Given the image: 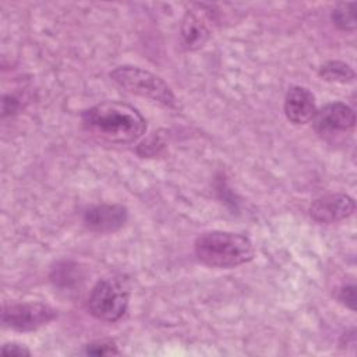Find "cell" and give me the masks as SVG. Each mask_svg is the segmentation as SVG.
<instances>
[{"instance_id":"6da1fadb","label":"cell","mask_w":357,"mask_h":357,"mask_svg":"<svg viewBox=\"0 0 357 357\" xmlns=\"http://www.w3.org/2000/svg\"><path fill=\"white\" fill-rule=\"evenodd\" d=\"M82 124L91 135L112 144L134 142L146 130L142 114L134 106L117 100H105L85 110Z\"/></svg>"},{"instance_id":"7a4b0ae2","label":"cell","mask_w":357,"mask_h":357,"mask_svg":"<svg viewBox=\"0 0 357 357\" xmlns=\"http://www.w3.org/2000/svg\"><path fill=\"white\" fill-rule=\"evenodd\" d=\"M197 258L208 266L234 268L252 259L254 245L240 233L208 231L201 234L194 245Z\"/></svg>"},{"instance_id":"3957f363","label":"cell","mask_w":357,"mask_h":357,"mask_svg":"<svg viewBox=\"0 0 357 357\" xmlns=\"http://www.w3.org/2000/svg\"><path fill=\"white\" fill-rule=\"evenodd\" d=\"M110 78L123 89L173 107L176 98L170 86L158 75L134 66H120L110 73Z\"/></svg>"},{"instance_id":"277c9868","label":"cell","mask_w":357,"mask_h":357,"mask_svg":"<svg viewBox=\"0 0 357 357\" xmlns=\"http://www.w3.org/2000/svg\"><path fill=\"white\" fill-rule=\"evenodd\" d=\"M130 290L121 278H107L99 280L88 298L89 312L105 322L119 321L128 307Z\"/></svg>"},{"instance_id":"5b68a950","label":"cell","mask_w":357,"mask_h":357,"mask_svg":"<svg viewBox=\"0 0 357 357\" xmlns=\"http://www.w3.org/2000/svg\"><path fill=\"white\" fill-rule=\"evenodd\" d=\"M56 311L43 303H21L7 305L3 310L4 326L20 332L35 331L56 318Z\"/></svg>"},{"instance_id":"8992f818","label":"cell","mask_w":357,"mask_h":357,"mask_svg":"<svg viewBox=\"0 0 357 357\" xmlns=\"http://www.w3.org/2000/svg\"><path fill=\"white\" fill-rule=\"evenodd\" d=\"M354 199L343 192L326 194L310 205V216L318 223H336L347 219L354 212Z\"/></svg>"},{"instance_id":"52a82bcc","label":"cell","mask_w":357,"mask_h":357,"mask_svg":"<svg viewBox=\"0 0 357 357\" xmlns=\"http://www.w3.org/2000/svg\"><path fill=\"white\" fill-rule=\"evenodd\" d=\"M354 123L353 109L343 102L328 103L314 116V127L319 134L347 131L353 128Z\"/></svg>"},{"instance_id":"ba28073f","label":"cell","mask_w":357,"mask_h":357,"mask_svg":"<svg viewBox=\"0 0 357 357\" xmlns=\"http://www.w3.org/2000/svg\"><path fill=\"white\" fill-rule=\"evenodd\" d=\"M127 220V209L121 205H96L84 215L85 226L98 233L119 230Z\"/></svg>"},{"instance_id":"9c48e42d","label":"cell","mask_w":357,"mask_h":357,"mask_svg":"<svg viewBox=\"0 0 357 357\" xmlns=\"http://www.w3.org/2000/svg\"><path fill=\"white\" fill-rule=\"evenodd\" d=\"M286 117L294 124H305L317 113L314 95L304 86H291L284 98Z\"/></svg>"},{"instance_id":"30bf717a","label":"cell","mask_w":357,"mask_h":357,"mask_svg":"<svg viewBox=\"0 0 357 357\" xmlns=\"http://www.w3.org/2000/svg\"><path fill=\"white\" fill-rule=\"evenodd\" d=\"M183 43L188 50H195L204 46L209 38V29L194 10H188L181 22Z\"/></svg>"},{"instance_id":"8fae6325","label":"cell","mask_w":357,"mask_h":357,"mask_svg":"<svg viewBox=\"0 0 357 357\" xmlns=\"http://www.w3.org/2000/svg\"><path fill=\"white\" fill-rule=\"evenodd\" d=\"M319 75L329 82H339V84H347L351 82L356 77L354 70L339 60H332L321 66L319 68Z\"/></svg>"},{"instance_id":"7c38bea8","label":"cell","mask_w":357,"mask_h":357,"mask_svg":"<svg viewBox=\"0 0 357 357\" xmlns=\"http://www.w3.org/2000/svg\"><path fill=\"white\" fill-rule=\"evenodd\" d=\"M354 7H356V3H339L332 11L333 24L340 29L354 31L356 29Z\"/></svg>"},{"instance_id":"4fadbf2b","label":"cell","mask_w":357,"mask_h":357,"mask_svg":"<svg viewBox=\"0 0 357 357\" xmlns=\"http://www.w3.org/2000/svg\"><path fill=\"white\" fill-rule=\"evenodd\" d=\"M86 354H93V356H107V354H119L116 350L114 344L110 342H96L91 343L86 346L85 350Z\"/></svg>"},{"instance_id":"5bb4252c","label":"cell","mask_w":357,"mask_h":357,"mask_svg":"<svg viewBox=\"0 0 357 357\" xmlns=\"http://www.w3.org/2000/svg\"><path fill=\"white\" fill-rule=\"evenodd\" d=\"M339 300L346 304L350 310H354L356 304V287L353 284H346L339 290Z\"/></svg>"},{"instance_id":"9a60e30c","label":"cell","mask_w":357,"mask_h":357,"mask_svg":"<svg viewBox=\"0 0 357 357\" xmlns=\"http://www.w3.org/2000/svg\"><path fill=\"white\" fill-rule=\"evenodd\" d=\"M1 353L4 356H17V357H21V356H29L31 351L22 346V344H18V343H7L1 347Z\"/></svg>"}]
</instances>
